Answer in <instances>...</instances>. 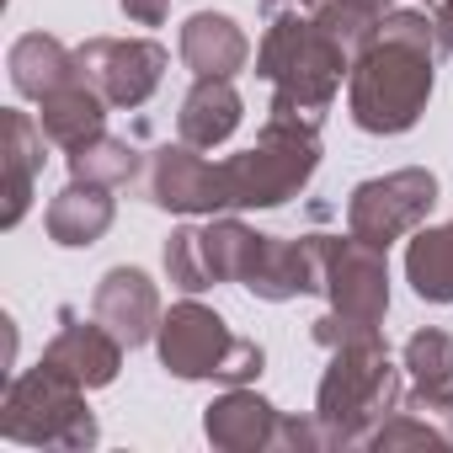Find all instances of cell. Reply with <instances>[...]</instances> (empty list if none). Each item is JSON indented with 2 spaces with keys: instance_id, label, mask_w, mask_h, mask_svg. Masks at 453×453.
<instances>
[{
  "instance_id": "obj_11",
  "label": "cell",
  "mask_w": 453,
  "mask_h": 453,
  "mask_svg": "<svg viewBox=\"0 0 453 453\" xmlns=\"http://www.w3.org/2000/svg\"><path fill=\"white\" fill-rule=\"evenodd\" d=\"M246 241H251V224H241L230 213L208 219V224H181V230H171V241L160 251L171 288L203 294L213 283H235L241 257H246Z\"/></svg>"
},
{
  "instance_id": "obj_26",
  "label": "cell",
  "mask_w": 453,
  "mask_h": 453,
  "mask_svg": "<svg viewBox=\"0 0 453 453\" xmlns=\"http://www.w3.org/2000/svg\"><path fill=\"white\" fill-rule=\"evenodd\" d=\"M400 405H405V411H416V416H421V421L448 442V448H453V384H432V389H426V384H416Z\"/></svg>"
},
{
  "instance_id": "obj_22",
  "label": "cell",
  "mask_w": 453,
  "mask_h": 453,
  "mask_svg": "<svg viewBox=\"0 0 453 453\" xmlns=\"http://www.w3.org/2000/svg\"><path fill=\"white\" fill-rule=\"evenodd\" d=\"M405 283L421 304H453V219L421 224L405 246Z\"/></svg>"
},
{
  "instance_id": "obj_10",
  "label": "cell",
  "mask_w": 453,
  "mask_h": 453,
  "mask_svg": "<svg viewBox=\"0 0 453 453\" xmlns=\"http://www.w3.org/2000/svg\"><path fill=\"white\" fill-rule=\"evenodd\" d=\"M320 294L331 299L336 320H347V326H384V310H389L384 246H368L352 230L347 235H326V288Z\"/></svg>"
},
{
  "instance_id": "obj_24",
  "label": "cell",
  "mask_w": 453,
  "mask_h": 453,
  "mask_svg": "<svg viewBox=\"0 0 453 453\" xmlns=\"http://www.w3.org/2000/svg\"><path fill=\"white\" fill-rule=\"evenodd\" d=\"M134 171H139V150H134L128 139H112V134H102V139H91L86 150H75V155H70V176H75V181L128 187V181H134Z\"/></svg>"
},
{
  "instance_id": "obj_29",
  "label": "cell",
  "mask_w": 453,
  "mask_h": 453,
  "mask_svg": "<svg viewBox=\"0 0 453 453\" xmlns=\"http://www.w3.org/2000/svg\"><path fill=\"white\" fill-rule=\"evenodd\" d=\"M320 0H262V12L267 17H278V12H315Z\"/></svg>"
},
{
  "instance_id": "obj_17",
  "label": "cell",
  "mask_w": 453,
  "mask_h": 453,
  "mask_svg": "<svg viewBox=\"0 0 453 453\" xmlns=\"http://www.w3.org/2000/svg\"><path fill=\"white\" fill-rule=\"evenodd\" d=\"M112 219H118V203H112V187L102 181H75L49 203L43 224H49V241L65 246V251H81V246H96L107 230H112Z\"/></svg>"
},
{
  "instance_id": "obj_23",
  "label": "cell",
  "mask_w": 453,
  "mask_h": 453,
  "mask_svg": "<svg viewBox=\"0 0 453 453\" xmlns=\"http://www.w3.org/2000/svg\"><path fill=\"white\" fill-rule=\"evenodd\" d=\"M395 12V0H320V6L310 12L352 59L379 38V27H384V17Z\"/></svg>"
},
{
  "instance_id": "obj_14",
  "label": "cell",
  "mask_w": 453,
  "mask_h": 453,
  "mask_svg": "<svg viewBox=\"0 0 453 453\" xmlns=\"http://www.w3.org/2000/svg\"><path fill=\"white\" fill-rule=\"evenodd\" d=\"M43 357L54 363V368H65L70 379H81L86 389H102V384H112L118 379V368H123V342L91 315H75V310H59V331H54V342L43 347Z\"/></svg>"
},
{
  "instance_id": "obj_7",
  "label": "cell",
  "mask_w": 453,
  "mask_h": 453,
  "mask_svg": "<svg viewBox=\"0 0 453 453\" xmlns=\"http://www.w3.org/2000/svg\"><path fill=\"white\" fill-rule=\"evenodd\" d=\"M203 432L213 448L224 453H267V448H288V453H310V448H326L320 437V421H299V416H283L273 400H262L257 389L246 384H230L203 416Z\"/></svg>"
},
{
  "instance_id": "obj_4",
  "label": "cell",
  "mask_w": 453,
  "mask_h": 453,
  "mask_svg": "<svg viewBox=\"0 0 453 453\" xmlns=\"http://www.w3.org/2000/svg\"><path fill=\"white\" fill-rule=\"evenodd\" d=\"M320 165V123L294 118V112H267L262 134L251 150L219 160L224 181V208H278L310 187Z\"/></svg>"
},
{
  "instance_id": "obj_5",
  "label": "cell",
  "mask_w": 453,
  "mask_h": 453,
  "mask_svg": "<svg viewBox=\"0 0 453 453\" xmlns=\"http://www.w3.org/2000/svg\"><path fill=\"white\" fill-rule=\"evenodd\" d=\"M155 347H160V368L176 373V379H213V384H251L267 363V352L230 331L219 310L197 304V299H181L160 315V331H155Z\"/></svg>"
},
{
  "instance_id": "obj_18",
  "label": "cell",
  "mask_w": 453,
  "mask_h": 453,
  "mask_svg": "<svg viewBox=\"0 0 453 453\" xmlns=\"http://www.w3.org/2000/svg\"><path fill=\"white\" fill-rule=\"evenodd\" d=\"M38 123H43L49 144L75 155V150H86L91 139L107 134V96L81 75V81H70V86H59L38 102Z\"/></svg>"
},
{
  "instance_id": "obj_27",
  "label": "cell",
  "mask_w": 453,
  "mask_h": 453,
  "mask_svg": "<svg viewBox=\"0 0 453 453\" xmlns=\"http://www.w3.org/2000/svg\"><path fill=\"white\" fill-rule=\"evenodd\" d=\"M118 6H123V17L139 22V27H160V22L171 17V0H118Z\"/></svg>"
},
{
  "instance_id": "obj_6",
  "label": "cell",
  "mask_w": 453,
  "mask_h": 453,
  "mask_svg": "<svg viewBox=\"0 0 453 453\" xmlns=\"http://www.w3.org/2000/svg\"><path fill=\"white\" fill-rule=\"evenodd\" d=\"M0 432H6V442H27V448H91L96 416L86 405V384L43 357L38 368L12 379Z\"/></svg>"
},
{
  "instance_id": "obj_1",
  "label": "cell",
  "mask_w": 453,
  "mask_h": 453,
  "mask_svg": "<svg viewBox=\"0 0 453 453\" xmlns=\"http://www.w3.org/2000/svg\"><path fill=\"white\" fill-rule=\"evenodd\" d=\"M437 70V33L426 12H389L379 38L352 59L347 112L363 134H411L426 112Z\"/></svg>"
},
{
  "instance_id": "obj_12",
  "label": "cell",
  "mask_w": 453,
  "mask_h": 453,
  "mask_svg": "<svg viewBox=\"0 0 453 453\" xmlns=\"http://www.w3.org/2000/svg\"><path fill=\"white\" fill-rule=\"evenodd\" d=\"M75 54H81L86 81L107 96V107H128V112L160 91L165 65H171V54L155 38H91Z\"/></svg>"
},
{
  "instance_id": "obj_25",
  "label": "cell",
  "mask_w": 453,
  "mask_h": 453,
  "mask_svg": "<svg viewBox=\"0 0 453 453\" xmlns=\"http://www.w3.org/2000/svg\"><path fill=\"white\" fill-rule=\"evenodd\" d=\"M400 368L411 373V384H453V336L448 331H437V326H426V331H416L411 342H405V352H400Z\"/></svg>"
},
{
  "instance_id": "obj_19",
  "label": "cell",
  "mask_w": 453,
  "mask_h": 453,
  "mask_svg": "<svg viewBox=\"0 0 453 453\" xmlns=\"http://www.w3.org/2000/svg\"><path fill=\"white\" fill-rule=\"evenodd\" d=\"M251 59V38L235 27V17H224V12H197L187 17L181 27V65L192 75H241Z\"/></svg>"
},
{
  "instance_id": "obj_21",
  "label": "cell",
  "mask_w": 453,
  "mask_h": 453,
  "mask_svg": "<svg viewBox=\"0 0 453 453\" xmlns=\"http://www.w3.org/2000/svg\"><path fill=\"white\" fill-rule=\"evenodd\" d=\"M6 70H12L17 96H33V102H43L49 91H59V86H70V81L86 75V70H81V54L65 49V43L49 38V33H22V38L12 43V54H6Z\"/></svg>"
},
{
  "instance_id": "obj_2",
  "label": "cell",
  "mask_w": 453,
  "mask_h": 453,
  "mask_svg": "<svg viewBox=\"0 0 453 453\" xmlns=\"http://www.w3.org/2000/svg\"><path fill=\"white\" fill-rule=\"evenodd\" d=\"M257 75L273 86L267 112H294V118L320 123L342 91V75H352V54L310 12H278V17H267L262 49H257Z\"/></svg>"
},
{
  "instance_id": "obj_16",
  "label": "cell",
  "mask_w": 453,
  "mask_h": 453,
  "mask_svg": "<svg viewBox=\"0 0 453 453\" xmlns=\"http://www.w3.org/2000/svg\"><path fill=\"white\" fill-rule=\"evenodd\" d=\"M246 118V102L235 91L230 75H197L192 91L181 96V112H176V134L197 150H219L224 139H235Z\"/></svg>"
},
{
  "instance_id": "obj_9",
  "label": "cell",
  "mask_w": 453,
  "mask_h": 453,
  "mask_svg": "<svg viewBox=\"0 0 453 453\" xmlns=\"http://www.w3.org/2000/svg\"><path fill=\"white\" fill-rule=\"evenodd\" d=\"M235 283H241L246 294L267 299V304H288V299L320 294V288H326V235L283 241V235L251 230Z\"/></svg>"
},
{
  "instance_id": "obj_20",
  "label": "cell",
  "mask_w": 453,
  "mask_h": 453,
  "mask_svg": "<svg viewBox=\"0 0 453 453\" xmlns=\"http://www.w3.org/2000/svg\"><path fill=\"white\" fill-rule=\"evenodd\" d=\"M43 144H49L43 123L12 107L6 112V144H0V155H6V213H0V224H6V230H17L33 208V181L43 171Z\"/></svg>"
},
{
  "instance_id": "obj_8",
  "label": "cell",
  "mask_w": 453,
  "mask_h": 453,
  "mask_svg": "<svg viewBox=\"0 0 453 453\" xmlns=\"http://www.w3.org/2000/svg\"><path fill=\"white\" fill-rule=\"evenodd\" d=\"M437 208V176L426 165H405L389 176H368L352 187L347 197V230L368 246H395L405 235H416L426 213Z\"/></svg>"
},
{
  "instance_id": "obj_15",
  "label": "cell",
  "mask_w": 453,
  "mask_h": 453,
  "mask_svg": "<svg viewBox=\"0 0 453 453\" xmlns=\"http://www.w3.org/2000/svg\"><path fill=\"white\" fill-rule=\"evenodd\" d=\"M91 315L123 342V347H144L155 331H160V294L155 283L139 273V267H112L102 283H96V299H91Z\"/></svg>"
},
{
  "instance_id": "obj_3",
  "label": "cell",
  "mask_w": 453,
  "mask_h": 453,
  "mask_svg": "<svg viewBox=\"0 0 453 453\" xmlns=\"http://www.w3.org/2000/svg\"><path fill=\"white\" fill-rule=\"evenodd\" d=\"M400 400H405V373L389 363L384 342L336 347L315 389V421L326 448H368L373 426L395 416Z\"/></svg>"
},
{
  "instance_id": "obj_13",
  "label": "cell",
  "mask_w": 453,
  "mask_h": 453,
  "mask_svg": "<svg viewBox=\"0 0 453 453\" xmlns=\"http://www.w3.org/2000/svg\"><path fill=\"white\" fill-rule=\"evenodd\" d=\"M144 203L150 208H165V213H230L224 208V181H219V165L176 139V144H160L150 155V171H144Z\"/></svg>"
},
{
  "instance_id": "obj_28",
  "label": "cell",
  "mask_w": 453,
  "mask_h": 453,
  "mask_svg": "<svg viewBox=\"0 0 453 453\" xmlns=\"http://www.w3.org/2000/svg\"><path fill=\"white\" fill-rule=\"evenodd\" d=\"M432 33H437V54H453V0H432Z\"/></svg>"
},
{
  "instance_id": "obj_30",
  "label": "cell",
  "mask_w": 453,
  "mask_h": 453,
  "mask_svg": "<svg viewBox=\"0 0 453 453\" xmlns=\"http://www.w3.org/2000/svg\"><path fill=\"white\" fill-rule=\"evenodd\" d=\"M426 6H432V0H426Z\"/></svg>"
}]
</instances>
